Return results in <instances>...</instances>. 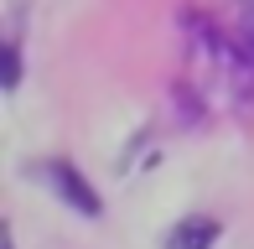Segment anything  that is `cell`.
<instances>
[{
	"instance_id": "obj_1",
	"label": "cell",
	"mask_w": 254,
	"mask_h": 249,
	"mask_svg": "<svg viewBox=\"0 0 254 249\" xmlns=\"http://www.w3.org/2000/svg\"><path fill=\"white\" fill-rule=\"evenodd\" d=\"M52 182H57V187H63V192H67V197H73V208H83V213H94V208H99V202H94V192H88L83 182H78V177H73V172H67V166H52Z\"/></svg>"
},
{
	"instance_id": "obj_2",
	"label": "cell",
	"mask_w": 254,
	"mask_h": 249,
	"mask_svg": "<svg viewBox=\"0 0 254 249\" xmlns=\"http://www.w3.org/2000/svg\"><path fill=\"white\" fill-rule=\"evenodd\" d=\"M202 239H213V223H187L171 234V249H202Z\"/></svg>"
},
{
	"instance_id": "obj_3",
	"label": "cell",
	"mask_w": 254,
	"mask_h": 249,
	"mask_svg": "<svg viewBox=\"0 0 254 249\" xmlns=\"http://www.w3.org/2000/svg\"><path fill=\"white\" fill-rule=\"evenodd\" d=\"M239 42H244V52H254V5L244 10V21H239Z\"/></svg>"
},
{
	"instance_id": "obj_4",
	"label": "cell",
	"mask_w": 254,
	"mask_h": 249,
	"mask_svg": "<svg viewBox=\"0 0 254 249\" xmlns=\"http://www.w3.org/2000/svg\"><path fill=\"white\" fill-rule=\"evenodd\" d=\"M244 5H254V0H244Z\"/></svg>"
}]
</instances>
